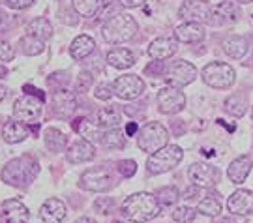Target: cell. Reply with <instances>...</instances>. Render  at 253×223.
I'll return each instance as SVG.
<instances>
[{
    "label": "cell",
    "instance_id": "cell-1",
    "mask_svg": "<svg viewBox=\"0 0 253 223\" xmlns=\"http://www.w3.org/2000/svg\"><path fill=\"white\" fill-rule=\"evenodd\" d=\"M40 175V163L34 156H19V158H13L9 160L4 169L0 173V178L2 182H6L8 186L13 187H27L30 186L36 177Z\"/></svg>",
    "mask_w": 253,
    "mask_h": 223
},
{
    "label": "cell",
    "instance_id": "cell-2",
    "mask_svg": "<svg viewBox=\"0 0 253 223\" xmlns=\"http://www.w3.org/2000/svg\"><path fill=\"white\" fill-rule=\"evenodd\" d=\"M162 205L158 203L156 195L146 191H137L133 195L126 197L122 203V216L131 223H145L154 220L160 214Z\"/></svg>",
    "mask_w": 253,
    "mask_h": 223
},
{
    "label": "cell",
    "instance_id": "cell-3",
    "mask_svg": "<svg viewBox=\"0 0 253 223\" xmlns=\"http://www.w3.org/2000/svg\"><path fill=\"white\" fill-rule=\"evenodd\" d=\"M137 21L127 13H115L107 17L101 27V38L103 42L111 45H118L129 42L137 34Z\"/></svg>",
    "mask_w": 253,
    "mask_h": 223
},
{
    "label": "cell",
    "instance_id": "cell-4",
    "mask_svg": "<svg viewBox=\"0 0 253 223\" xmlns=\"http://www.w3.org/2000/svg\"><path fill=\"white\" fill-rule=\"evenodd\" d=\"M184 158V152L178 144H167L162 150L150 154L146 160V173L148 175H162L167 171L174 169Z\"/></svg>",
    "mask_w": 253,
    "mask_h": 223
},
{
    "label": "cell",
    "instance_id": "cell-5",
    "mask_svg": "<svg viewBox=\"0 0 253 223\" xmlns=\"http://www.w3.org/2000/svg\"><path fill=\"white\" fill-rule=\"evenodd\" d=\"M167 141H169V130L160 122H148L139 130V135H137L139 148L150 154L167 146Z\"/></svg>",
    "mask_w": 253,
    "mask_h": 223
},
{
    "label": "cell",
    "instance_id": "cell-6",
    "mask_svg": "<svg viewBox=\"0 0 253 223\" xmlns=\"http://www.w3.org/2000/svg\"><path fill=\"white\" fill-rule=\"evenodd\" d=\"M201 77L205 81V85L217 90L231 89L236 81L235 70L225 62H210L203 68Z\"/></svg>",
    "mask_w": 253,
    "mask_h": 223
},
{
    "label": "cell",
    "instance_id": "cell-7",
    "mask_svg": "<svg viewBox=\"0 0 253 223\" xmlns=\"http://www.w3.org/2000/svg\"><path fill=\"white\" fill-rule=\"evenodd\" d=\"M43 113V99L36 98L32 94H25L13 103V113L11 118H15L17 122L23 124H36V120Z\"/></svg>",
    "mask_w": 253,
    "mask_h": 223
},
{
    "label": "cell",
    "instance_id": "cell-8",
    "mask_svg": "<svg viewBox=\"0 0 253 223\" xmlns=\"http://www.w3.org/2000/svg\"><path fill=\"white\" fill-rule=\"evenodd\" d=\"M117 180L113 177V173L107 169V167H92V169L84 171L83 173L81 180H79V186L86 191H96V193H103V191H109L111 187H115Z\"/></svg>",
    "mask_w": 253,
    "mask_h": 223
},
{
    "label": "cell",
    "instance_id": "cell-9",
    "mask_svg": "<svg viewBox=\"0 0 253 223\" xmlns=\"http://www.w3.org/2000/svg\"><path fill=\"white\" fill-rule=\"evenodd\" d=\"M163 77L167 81L169 87H176L182 89L186 85H191L193 81L197 79V68L188 60H174L165 68Z\"/></svg>",
    "mask_w": 253,
    "mask_h": 223
},
{
    "label": "cell",
    "instance_id": "cell-10",
    "mask_svg": "<svg viewBox=\"0 0 253 223\" xmlns=\"http://www.w3.org/2000/svg\"><path fill=\"white\" fill-rule=\"evenodd\" d=\"M113 94L120 99H135L145 92V81L135 73H124L113 81Z\"/></svg>",
    "mask_w": 253,
    "mask_h": 223
},
{
    "label": "cell",
    "instance_id": "cell-11",
    "mask_svg": "<svg viewBox=\"0 0 253 223\" xmlns=\"http://www.w3.org/2000/svg\"><path fill=\"white\" fill-rule=\"evenodd\" d=\"M219 169L210 165V163H193L190 169H188V178L191 180V184L203 189H210L219 182Z\"/></svg>",
    "mask_w": 253,
    "mask_h": 223
},
{
    "label": "cell",
    "instance_id": "cell-12",
    "mask_svg": "<svg viewBox=\"0 0 253 223\" xmlns=\"http://www.w3.org/2000/svg\"><path fill=\"white\" fill-rule=\"evenodd\" d=\"M158 107L163 115H174L186 107V96L176 87H165L158 94Z\"/></svg>",
    "mask_w": 253,
    "mask_h": 223
},
{
    "label": "cell",
    "instance_id": "cell-13",
    "mask_svg": "<svg viewBox=\"0 0 253 223\" xmlns=\"http://www.w3.org/2000/svg\"><path fill=\"white\" fill-rule=\"evenodd\" d=\"M178 15L190 23H210L212 6L205 0H186L178 9Z\"/></svg>",
    "mask_w": 253,
    "mask_h": 223
},
{
    "label": "cell",
    "instance_id": "cell-14",
    "mask_svg": "<svg viewBox=\"0 0 253 223\" xmlns=\"http://www.w3.org/2000/svg\"><path fill=\"white\" fill-rule=\"evenodd\" d=\"M0 218H2V223H27L30 212L17 199H6L0 205Z\"/></svg>",
    "mask_w": 253,
    "mask_h": 223
},
{
    "label": "cell",
    "instance_id": "cell-15",
    "mask_svg": "<svg viewBox=\"0 0 253 223\" xmlns=\"http://www.w3.org/2000/svg\"><path fill=\"white\" fill-rule=\"evenodd\" d=\"M227 208L231 214L250 216L253 214V191L252 189H236L227 199Z\"/></svg>",
    "mask_w": 253,
    "mask_h": 223
},
{
    "label": "cell",
    "instance_id": "cell-16",
    "mask_svg": "<svg viewBox=\"0 0 253 223\" xmlns=\"http://www.w3.org/2000/svg\"><path fill=\"white\" fill-rule=\"evenodd\" d=\"M77 109V99L75 94L66 89L56 90L53 94V111L60 118H70Z\"/></svg>",
    "mask_w": 253,
    "mask_h": 223
},
{
    "label": "cell",
    "instance_id": "cell-17",
    "mask_svg": "<svg viewBox=\"0 0 253 223\" xmlns=\"http://www.w3.org/2000/svg\"><path fill=\"white\" fill-rule=\"evenodd\" d=\"M240 17V9L233 0H223L221 4H217L216 8H212V17L210 25H225V23H235Z\"/></svg>",
    "mask_w": 253,
    "mask_h": 223
},
{
    "label": "cell",
    "instance_id": "cell-18",
    "mask_svg": "<svg viewBox=\"0 0 253 223\" xmlns=\"http://www.w3.org/2000/svg\"><path fill=\"white\" fill-rule=\"evenodd\" d=\"M205 36H207V32H205L203 23H190V21H186V23H182L180 27H176V30H174L176 42H182V44H199V42L205 40Z\"/></svg>",
    "mask_w": 253,
    "mask_h": 223
},
{
    "label": "cell",
    "instance_id": "cell-19",
    "mask_svg": "<svg viewBox=\"0 0 253 223\" xmlns=\"http://www.w3.org/2000/svg\"><path fill=\"white\" fill-rule=\"evenodd\" d=\"M40 218L43 223H62L66 218V205L60 199L51 197L40 208Z\"/></svg>",
    "mask_w": 253,
    "mask_h": 223
},
{
    "label": "cell",
    "instance_id": "cell-20",
    "mask_svg": "<svg viewBox=\"0 0 253 223\" xmlns=\"http://www.w3.org/2000/svg\"><path fill=\"white\" fill-rule=\"evenodd\" d=\"M28 135H30V126L17 122L15 118H9L8 122H4V126H2V137L9 144L23 143Z\"/></svg>",
    "mask_w": 253,
    "mask_h": 223
},
{
    "label": "cell",
    "instance_id": "cell-21",
    "mask_svg": "<svg viewBox=\"0 0 253 223\" xmlns=\"http://www.w3.org/2000/svg\"><path fill=\"white\" fill-rule=\"evenodd\" d=\"M178 49V42L172 38H158L152 44L148 45V56L152 60H165L176 53Z\"/></svg>",
    "mask_w": 253,
    "mask_h": 223
},
{
    "label": "cell",
    "instance_id": "cell-22",
    "mask_svg": "<svg viewBox=\"0 0 253 223\" xmlns=\"http://www.w3.org/2000/svg\"><path fill=\"white\" fill-rule=\"evenodd\" d=\"M94 158V144L86 139L83 141H75V143L68 148L66 152V160L73 163V165H79V163H86Z\"/></svg>",
    "mask_w": 253,
    "mask_h": 223
},
{
    "label": "cell",
    "instance_id": "cell-23",
    "mask_svg": "<svg viewBox=\"0 0 253 223\" xmlns=\"http://www.w3.org/2000/svg\"><path fill=\"white\" fill-rule=\"evenodd\" d=\"M252 167L253 160L250 156H238L236 160L231 161V165L227 169V177L233 184H242L248 178V175L252 173Z\"/></svg>",
    "mask_w": 253,
    "mask_h": 223
},
{
    "label": "cell",
    "instance_id": "cell-24",
    "mask_svg": "<svg viewBox=\"0 0 253 223\" xmlns=\"http://www.w3.org/2000/svg\"><path fill=\"white\" fill-rule=\"evenodd\" d=\"M107 62L109 66H113L117 70H127V68H131L135 64V54L131 53L129 49H122V47L111 49L107 53Z\"/></svg>",
    "mask_w": 253,
    "mask_h": 223
},
{
    "label": "cell",
    "instance_id": "cell-25",
    "mask_svg": "<svg viewBox=\"0 0 253 223\" xmlns=\"http://www.w3.org/2000/svg\"><path fill=\"white\" fill-rule=\"evenodd\" d=\"M122 122V113L117 105H109V107H101L98 111V126L100 130H113V128H120Z\"/></svg>",
    "mask_w": 253,
    "mask_h": 223
},
{
    "label": "cell",
    "instance_id": "cell-26",
    "mask_svg": "<svg viewBox=\"0 0 253 223\" xmlns=\"http://www.w3.org/2000/svg\"><path fill=\"white\" fill-rule=\"evenodd\" d=\"M223 51H225L227 56H231V58H244L246 53H248V49H250V45H248V40L244 36H229L223 40Z\"/></svg>",
    "mask_w": 253,
    "mask_h": 223
},
{
    "label": "cell",
    "instance_id": "cell-27",
    "mask_svg": "<svg viewBox=\"0 0 253 223\" xmlns=\"http://www.w3.org/2000/svg\"><path fill=\"white\" fill-rule=\"evenodd\" d=\"M94 47H96L94 40L90 36H86V34H81V36L75 38L72 42V45H70V54H72L73 60H83L88 54H92Z\"/></svg>",
    "mask_w": 253,
    "mask_h": 223
},
{
    "label": "cell",
    "instance_id": "cell-28",
    "mask_svg": "<svg viewBox=\"0 0 253 223\" xmlns=\"http://www.w3.org/2000/svg\"><path fill=\"white\" fill-rule=\"evenodd\" d=\"M72 128H73V132H77V134L81 135V137H84L86 141H90L92 144L94 143L101 144V137H103V134H101L100 130H96L94 126L88 124V118H84V116L75 118V120L72 122Z\"/></svg>",
    "mask_w": 253,
    "mask_h": 223
},
{
    "label": "cell",
    "instance_id": "cell-29",
    "mask_svg": "<svg viewBox=\"0 0 253 223\" xmlns=\"http://www.w3.org/2000/svg\"><path fill=\"white\" fill-rule=\"evenodd\" d=\"M27 34L28 36L38 38V40L47 42L49 38L53 36V27H51V23H49L47 19L36 17V19H32V21L27 25Z\"/></svg>",
    "mask_w": 253,
    "mask_h": 223
},
{
    "label": "cell",
    "instance_id": "cell-30",
    "mask_svg": "<svg viewBox=\"0 0 253 223\" xmlns=\"http://www.w3.org/2000/svg\"><path fill=\"white\" fill-rule=\"evenodd\" d=\"M43 143H45V148L49 152H62L68 144V139L66 135L56 130V128H47L43 132Z\"/></svg>",
    "mask_w": 253,
    "mask_h": 223
},
{
    "label": "cell",
    "instance_id": "cell-31",
    "mask_svg": "<svg viewBox=\"0 0 253 223\" xmlns=\"http://www.w3.org/2000/svg\"><path fill=\"white\" fill-rule=\"evenodd\" d=\"M126 144V134L120 128H113V130H105L103 137H101V146L109 148V150H117V148H124Z\"/></svg>",
    "mask_w": 253,
    "mask_h": 223
},
{
    "label": "cell",
    "instance_id": "cell-32",
    "mask_svg": "<svg viewBox=\"0 0 253 223\" xmlns=\"http://www.w3.org/2000/svg\"><path fill=\"white\" fill-rule=\"evenodd\" d=\"M225 111L231 116H236V118L244 116L246 111H248V99H246L244 94H233V96H229L225 99Z\"/></svg>",
    "mask_w": 253,
    "mask_h": 223
},
{
    "label": "cell",
    "instance_id": "cell-33",
    "mask_svg": "<svg viewBox=\"0 0 253 223\" xmlns=\"http://www.w3.org/2000/svg\"><path fill=\"white\" fill-rule=\"evenodd\" d=\"M73 9L81 15V17H94L103 6V0H72Z\"/></svg>",
    "mask_w": 253,
    "mask_h": 223
},
{
    "label": "cell",
    "instance_id": "cell-34",
    "mask_svg": "<svg viewBox=\"0 0 253 223\" xmlns=\"http://www.w3.org/2000/svg\"><path fill=\"white\" fill-rule=\"evenodd\" d=\"M43 45H45V42H43V40H38V38L28 36V34L19 40L21 53L27 54V56H36V54H40L42 51H43Z\"/></svg>",
    "mask_w": 253,
    "mask_h": 223
},
{
    "label": "cell",
    "instance_id": "cell-35",
    "mask_svg": "<svg viewBox=\"0 0 253 223\" xmlns=\"http://www.w3.org/2000/svg\"><path fill=\"white\" fill-rule=\"evenodd\" d=\"M197 212L208 216V218H217L219 212H221V203H219L217 195H208V197H205L203 201H199Z\"/></svg>",
    "mask_w": 253,
    "mask_h": 223
},
{
    "label": "cell",
    "instance_id": "cell-36",
    "mask_svg": "<svg viewBox=\"0 0 253 223\" xmlns=\"http://www.w3.org/2000/svg\"><path fill=\"white\" fill-rule=\"evenodd\" d=\"M156 199L162 206H171L174 205L178 199H180V193H178V187L174 186H165L162 189H158L156 193Z\"/></svg>",
    "mask_w": 253,
    "mask_h": 223
},
{
    "label": "cell",
    "instance_id": "cell-37",
    "mask_svg": "<svg viewBox=\"0 0 253 223\" xmlns=\"http://www.w3.org/2000/svg\"><path fill=\"white\" fill-rule=\"evenodd\" d=\"M195 216H197V210L195 208H191V206H178V208H174V212H172V220L176 223H191L195 220Z\"/></svg>",
    "mask_w": 253,
    "mask_h": 223
},
{
    "label": "cell",
    "instance_id": "cell-38",
    "mask_svg": "<svg viewBox=\"0 0 253 223\" xmlns=\"http://www.w3.org/2000/svg\"><path fill=\"white\" fill-rule=\"evenodd\" d=\"M117 171L122 178H131L137 173V163L133 160H120L117 163Z\"/></svg>",
    "mask_w": 253,
    "mask_h": 223
},
{
    "label": "cell",
    "instance_id": "cell-39",
    "mask_svg": "<svg viewBox=\"0 0 253 223\" xmlns=\"http://www.w3.org/2000/svg\"><path fill=\"white\" fill-rule=\"evenodd\" d=\"M115 199L113 197H98L96 203H94V210L100 212V214H111L115 210Z\"/></svg>",
    "mask_w": 253,
    "mask_h": 223
},
{
    "label": "cell",
    "instance_id": "cell-40",
    "mask_svg": "<svg viewBox=\"0 0 253 223\" xmlns=\"http://www.w3.org/2000/svg\"><path fill=\"white\" fill-rule=\"evenodd\" d=\"M92 83H94V77H92V73L88 72H81L77 75V81H75V90L77 92H88V89L92 87Z\"/></svg>",
    "mask_w": 253,
    "mask_h": 223
},
{
    "label": "cell",
    "instance_id": "cell-41",
    "mask_svg": "<svg viewBox=\"0 0 253 223\" xmlns=\"http://www.w3.org/2000/svg\"><path fill=\"white\" fill-rule=\"evenodd\" d=\"M94 96H96L98 99L107 101V99H111L113 96H115V94H113V87H109V85H105V83H101V85H98V87H96Z\"/></svg>",
    "mask_w": 253,
    "mask_h": 223
},
{
    "label": "cell",
    "instance_id": "cell-42",
    "mask_svg": "<svg viewBox=\"0 0 253 223\" xmlns=\"http://www.w3.org/2000/svg\"><path fill=\"white\" fill-rule=\"evenodd\" d=\"M13 47L8 44V42H4V40H0V60H4V62H8L13 58Z\"/></svg>",
    "mask_w": 253,
    "mask_h": 223
},
{
    "label": "cell",
    "instance_id": "cell-43",
    "mask_svg": "<svg viewBox=\"0 0 253 223\" xmlns=\"http://www.w3.org/2000/svg\"><path fill=\"white\" fill-rule=\"evenodd\" d=\"M4 2L13 9H27L34 4V0H4Z\"/></svg>",
    "mask_w": 253,
    "mask_h": 223
},
{
    "label": "cell",
    "instance_id": "cell-44",
    "mask_svg": "<svg viewBox=\"0 0 253 223\" xmlns=\"http://www.w3.org/2000/svg\"><path fill=\"white\" fill-rule=\"evenodd\" d=\"M145 72L148 73V75H163V73H165V66H163L162 62H152L146 66Z\"/></svg>",
    "mask_w": 253,
    "mask_h": 223
},
{
    "label": "cell",
    "instance_id": "cell-45",
    "mask_svg": "<svg viewBox=\"0 0 253 223\" xmlns=\"http://www.w3.org/2000/svg\"><path fill=\"white\" fill-rule=\"evenodd\" d=\"M146 0H118V4H122L124 8H139L143 6Z\"/></svg>",
    "mask_w": 253,
    "mask_h": 223
},
{
    "label": "cell",
    "instance_id": "cell-46",
    "mask_svg": "<svg viewBox=\"0 0 253 223\" xmlns=\"http://www.w3.org/2000/svg\"><path fill=\"white\" fill-rule=\"evenodd\" d=\"M199 189H201V187H197V186L188 187V189L184 191V199H188V201H190V199H195V197H197V195L201 193Z\"/></svg>",
    "mask_w": 253,
    "mask_h": 223
},
{
    "label": "cell",
    "instance_id": "cell-47",
    "mask_svg": "<svg viewBox=\"0 0 253 223\" xmlns=\"http://www.w3.org/2000/svg\"><path fill=\"white\" fill-rule=\"evenodd\" d=\"M25 92L27 94H32V96H36V98H40V99H45V94H42V90H36L34 87H25Z\"/></svg>",
    "mask_w": 253,
    "mask_h": 223
},
{
    "label": "cell",
    "instance_id": "cell-48",
    "mask_svg": "<svg viewBox=\"0 0 253 223\" xmlns=\"http://www.w3.org/2000/svg\"><path fill=\"white\" fill-rule=\"evenodd\" d=\"M135 132H137V124L135 122H129L126 128V135H131V134H135Z\"/></svg>",
    "mask_w": 253,
    "mask_h": 223
},
{
    "label": "cell",
    "instance_id": "cell-49",
    "mask_svg": "<svg viewBox=\"0 0 253 223\" xmlns=\"http://www.w3.org/2000/svg\"><path fill=\"white\" fill-rule=\"evenodd\" d=\"M6 96H8V89H6L4 85H0V103L4 101V98H6Z\"/></svg>",
    "mask_w": 253,
    "mask_h": 223
},
{
    "label": "cell",
    "instance_id": "cell-50",
    "mask_svg": "<svg viewBox=\"0 0 253 223\" xmlns=\"http://www.w3.org/2000/svg\"><path fill=\"white\" fill-rule=\"evenodd\" d=\"M75 223H96V222H94L92 218H88V216H83V218H79Z\"/></svg>",
    "mask_w": 253,
    "mask_h": 223
},
{
    "label": "cell",
    "instance_id": "cell-51",
    "mask_svg": "<svg viewBox=\"0 0 253 223\" xmlns=\"http://www.w3.org/2000/svg\"><path fill=\"white\" fill-rule=\"evenodd\" d=\"M6 75H8V68H6V66H2V64H0V79H4V77H6Z\"/></svg>",
    "mask_w": 253,
    "mask_h": 223
},
{
    "label": "cell",
    "instance_id": "cell-52",
    "mask_svg": "<svg viewBox=\"0 0 253 223\" xmlns=\"http://www.w3.org/2000/svg\"><path fill=\"white\" fill-rule=\"evenodd\" d=\"M4 21H6V13H4V11H2V9H0V27H2V25H4Z\"/></svg>",
    "mask_w": 253,
    "mask_h": 223
},
{
    "label": "cell",
    "instance_id": "cell-53",
    "mask_svg": "<svg viewBox=\"0 0 253 223\" xmlns=\"http://www.w3.org/2000/svg\"><path fill=\"white\" fill-rule=\"evenodd\" d=\"M236 2H240V4H252L253 0H236Z\"/></svg>",
    "mask_w": 253,
    "mask_h": 223
},
{
    "label": "cell",
    "instance_id": "cell-54",
    "mask_svg": "<svg viewBox=\"0 0 253 223\" xmlns=\"http://www.w3.org/2000/svg\"><path fill=\"white\" fill-rule=\"evenodd\" d=\"M113 223H122V222H113Z\"/></svg>",
    "mask_w": 253,
    "mask_h": 223
}]
</instances>
